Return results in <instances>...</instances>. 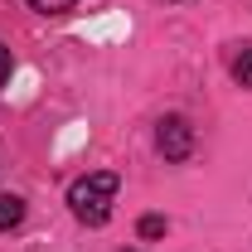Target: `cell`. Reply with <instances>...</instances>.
<instances>
[{
	"mask_svg": "<svg viewBox=\"0 0 252 252\" xmlns=\"http://www.w3.org/2000/svg\"><path fill=\"white\" fill-rule=\"evenodd\" d=\"M117 189H122V175H117V170H93V175L73 180V185H68V209H73V219L88 223V228H102V223L112 219Z\"/></svg>",
	"mask_w": 252,
	"mask_h": 252,
	"instance_id": "6da1fadb",
	"label": "cell"
},
{
	"mask_svg": "<svg viewBox=\"0 0 252 252\" xmlns=\"http://www.w3.org/2000/svg\"><path fill=\"white\" fill-rule=\"evenodd\" d=\"M156 151L165 160H189L194 156V126L185 122V117H160V126H156Z\"/></svg>",
	"mask_w": 252,
	"mask_h": 252,
	"instance_id": "7a4b0ae2",
	"label": "cell"
},
{
	"mask_svg": "<svg viewBox=\"0 0 252 252\" xmlns=\"http://www.w3.org/2000/svg\"><path fill=\"white\" fill-rule=\"evenodd\" d=\"M228 73H233V83H238V88H252V44H238V49H233Z\"/></svg>",
	"mask_w": 252,
	"mask_h": 252,
	"instance_id": "3957f363",
	"label": "cell"
},
{
	"mask_svg": "<svg viewBox=\"0 0 252 252\" xmlns=\"http://www.w3.org/2000/svg\"><path fill=\"white\" fill-rule=\"evenodd\" d=\"M20 223H25V199L20 194H0V233H10Z\"/></svg>",
	"mask_w": 252,
	"mask_h": 252,
	"instance_id": "277c9868",
	"label": "cell"
},
{
	"mask_svg": "<svg viewBox=\"0 0 252 252\" xmlns=\"http://www.w3.org/2000/svg\"><path fill=\"white\" fill-rule=\"evenodd\" d=\"M165 228H170V223L160 219V214H146V219L136 223V233H141V238H165Z\"/></svg>",
	"mask_w": 252,
	"mask_h": 252,
	"instance_id": "5b68a950",
	"label": "cell"
},
{
	"mask_svg": "<svg viewBox=\"0 0 252 252\" xmlns=\"http://www.w3.org/2000/svg\"><path fill=\"white\" fill-rule=\"evenodd\" d=\"M39 15H68V10H78V0H30Z\"/></svg>",
	"mask_w": 252,
	"mask_h": 252,
	"instance_id": "8992f818",
	"label": "cell"
},
{
	"mask_svg": "<svg viewBox=\"0 0 252 252\" xmlns=\"http://www.w3.org/2000/svg\"><path fill=\"white\" fill-rule=\"evenodd\" d=\"M10 73H15V54H10V49L0 44V88L10 83Z\"/></svg>",
	"mask_w": 252,
	"mask_h": 252,
	"instance_id": "52a82bcc",
	"label": "cell"
}]
</instances>
